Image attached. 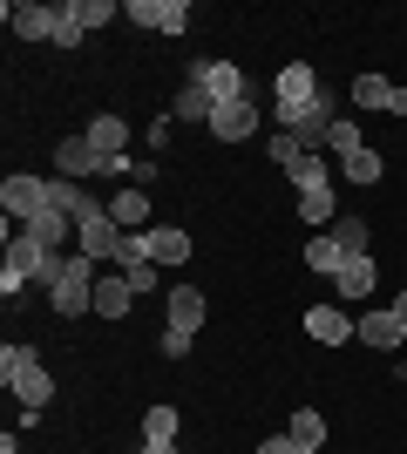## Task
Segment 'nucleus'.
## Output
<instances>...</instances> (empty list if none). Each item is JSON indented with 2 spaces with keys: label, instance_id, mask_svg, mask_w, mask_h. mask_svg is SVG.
<instances>
[{
  "label": "nucleus",
  "instance_id": "1",
  "mask_svg": "<svg viewBox=\"0 0 407 454\" xmlns=\"http://www.w3.org/2000/svg\"><path fill=\"white\" fill-rule=\"evenodd\" d=\"M96 258H82V251H61L55 278H48V305H55L61 319H82V312H96Z\"/></svg>",
  "mask_w": 407,
  "mask_h": 454
},
{
  "label": "nucleus",
  "instance_id": "2",
  "mask_svg": "<svg viewBox=\"0 0 407 454\" xmlns=\"http://www.w3.org/2000/svg\"><path fill=\"white\" fill-rule=\"evenodd\" d=\"M319 75H312V61H286L278 75H271V109H278V129H299L312 109H319Z\"/></svg>",
  "mask_w": 407,
  "mask_h": 454
},
{
  "label": "nucleus",
  "instance_id": "3",
  "mask_svg": "<svg viewBox=\"0 0 407 454\" xmlns=\"http://www.w3.org/2000/svg\"><path fill=\"white\" fill-rule=\"evenodd\" d=\"M0 380H7V394H14L20 407H48V400H55V373L41 366L35 346H0Z\"/></svg>",
  "mask_w": 407,
  "mask_h": 454
},
{
  "label": "nucleus",
  "instance_id": "4",
  "mask_svg": "<svg viewBox=\"0 0 407 454\" xmlns=\"http://www.w3.org/2000/svg\"><path fill=\"white\" fill-rule=\"evenodd\" d=\"M55 265H61V251H48L27 224H7V271H20L27 285H48Z\"/></svg>",
  "mask_w": 407,
  "mask_h": 454
},
{
  "label": "nucleus",
  "instance_id": "5",
  "mask_svg": "<svg viewBox=\"0 0 407 454\" xmlns=\"http://www.w3.org/2000/svg\"><path fill=\"white\" fill-rule=\"evenodd\" d=\"M0 210H7V224H35L41 210H55L48 204V176H7V184H0Z\"/></svg>",
  "mask_w": 407,
  "mask_h": 454
},
{
  "label": "nucleus",
  "instance_id": "6",
  "mask_svg": "<svg viewBox=\"0 0 407 454\" xmlns=\"http://www.w3.org/2000/svg\"><path fill=\"white\" fill-rule=\"evenodd\" d=\"M191 82H204V89H211L217 109H224V102H252V82H245V68H238V61H197Z\"/></svg>",
  "mask_w": 407,
  "mask_h": 454
},
{
  "label": "nucleus",
  "instance_id": "7",
  "mask_svg": "<svg viewBox=\"0 0 407 454\" xmlns=\"http://www.w3.org/2000/svg\"><path fill=\"white\" fill-rule=\"evenodd\" d=\"M122 20L150 27V35H184V27H191V7H184V0H129Z\"/></svg>",
  "mask_w": 407,
  "mask_h": 454
},
{
  "label": "nucleus",
  "instance_id": "8",
  "mask_svg": "<svg viewBox=\"0 0 407 454\" xmlns=\"http://www.w3.org/2000/svg\"><path fill=\"white\" fill-rule=\"evenodd\" d=\"M129 231L116 224V217H89V224H75V251L82 258H96V265H116V251Z\"/></svg>",
  "mask_w": 407,
  "mask_h": 454
},
{
  "label": "nucleus",
  "instance_id": "9",
  "mask_svg": "<svg viewBox=\"0 0 407 454\" xmlns=\"http://www.w3.org/2000/svg\"><path fill=\"white\" fill-rule=\"evenodd\" d=\"M163 312H170V333H191L197 340V325L211 319V299H204L197 285H170V292H163Z\"/></svg>",
  "mask_w": 407,
  "mask_h": 454
},
{
  "label": "nucleus",
  "instance_id": "10",
  "mask_svg": "<svg viewBox=\"0 0 407 454\" xmlns=\"http://www.w3.org/2000/svg\"><path fill=\"white\" fill-rule=\"evenodd\" d=\"M0 14H7L14 41H55V7H41V0H7Z\"/></svg>",
  "mask_w": 407,
  "mask_h": 454
},
{
  "label": "nucleus",
  "instance_id": "11",
  "mask_svg": "<svg viewBox=\"0 0 407 454\" xmlns=\"http://www.w3.org/2000/svg\"><path fill=\"white\" fill-rule=\"evenodd\" d=\"M55 170L68 176V184H82V176H102V150L89 143V136H61V143H55Z\"/></svg>",
  "mask_w": 407,
  "mask_h": 454
},
{
  "label": "nucleus",
  "instance_id": "12",
  "mask_svg": "<svg viewBox=\"0 0 407 454\" xmlns=\"http://www.w3.org/2000/svg\"><path fill=\"white\" fill-rule=\"evenodd\" d=\"M360 346H380V353H394V346H407V319L394 312V305H380V312H360V333H353Z\"/></svg>",
  "mask_w": 407,
  "mask_h": 454
},
{
  "label": "nucleus",
  "instance_id": "13",
  "mask_svg": "<svg viewBox=\"0 0 407 454\" xmlns=\"http://www.w3.org/2000/svg\"><path fill=\"white\" fill-rule=\"evenodd\" d=\"M306 333L319 346H347L353 333H360V319H353L347 305H312V312H306Z\"/></svg>",
  "mask_w": 407,
  "mask_h": 454
},
{
  "label": "nucleus",
  "instance_id": "14",
  "mask_svg": "<svg viewBox=\"0 0 407 454\" xmlns=\"http://www.w3.org/2000/svg\"><path fill=\"white\" fill-rule=\"evenodd\" d=\"M373 285H380V271H373V258H367V251H360V258H347V265L333 271V292H340V305L373 299Z\"/></svg>",
  "mask_w": 407,
  "mask_h": 454
},
{
  "label": "nucleus",
  "instance_id": "15",
  "mask_svg": "<svg viewBox=\"0 0 407 454\" xmlns=\"http://www.w3.org/2000/svg\"><path fill=\"white\" fill-rule=\"evenodd\" d=\"M211 136H217V143H245V136H258V102H224V109L211 115Z\"/></svg>",
  "mask_w": 407,
  "mask_h": 454
},
{
  "label": "nucleus",
  "instance_id": "16",
  "mask_svg": "<svg viewBox=\"0 0 407 454\" xmlns=\"http://www.w3.org/2000/svg\"><path fill=\"white\" fill-rule=\"evenodd\" d=\"M143 245H150V265H163V271L191 258V238H184L176 224H156V231H143Z\"/></svg>",
  "mask_w": 407,
  "mask_h": 454
},
{
  "label": "nucleus",
  "instance_id": "17",
  "mask_svg": "<svg viewBox=\"0 0 407 454\" xmlns=\"http://www.w3.org/2000/svg\"><path fill=\"white\" fill-rule=\"evenodd\" d=\"M176 115H184V122H204V129H211V115H217V102H211V89H204V82H176Z\"/></svg>",
  "mask_w": 407,
  "mask_h": 454
},
{
  "label": "nucleus",
  "instance_id": "18",
  "mask_svg": "<svg viewBox=\"0 0 407 454\" xmlns=\"http://www.w3.org/2000/svg\"><path fill=\"white\" fill-rule=\"evenodd\" d=\"M286 434L299 441V448H306V454H319V448H326V414H319V407H292Z\"/></svg>",
  "mask_w": 407,
  "mask_h": 454
},
{
  "label": "nucleus",
  "instance_id": "19",
  "mask_svg": "<svg viewBox=\"0 0 407 454\" xmlns=\"http://www.w3.org/2000/svg\"><path fill=\"white\" fill-rule=\"evenodd\" d=\"M109 217H116V224L122 231H143V224H150V190H116V197H109Z\"/></svg>",
  "mask_w": 407,
  "mask_h": 454
},
{
  "label": "nucleus",
  "instance_id": "20",
  "mask_svg": "<svg viewBox=\"0 0 407 454\" xmlns=\"http://www.w3.org/2000/svg\"><path fill=\"white\" fill-rule=\"evenodd\" d=\"M82 136H89L102 156H129V122H122V115H96V122H89Z\"/></svg>",
  "mask_w": 407,
  "mask_h": 454
},
{
  "label": "nucleus",
  "instance_id": "21",
  "mask_svg": "<svg viewBox=\"0 0 407 454\" xmlns=\"http://www.w3.org/2000/svg\"><path fill=\"white\" fill-rule=\"evenodd\" d=\"M129 305H136V292H129V278H102L96 285V319H129Z\"/></svg>",
  "mask_w": 407,
  "mask_h": 454
},
{
  "label": "nucleus",
  "instance_id": "22",
  "mask_svg": "<svg viewBox=\"0 0 407 454\" xmlns=\"http://www.w3.org/2000/svg\"><path fill=\"white\" fill-rule=\"evenodd\" d=\"M394 89L401 82L387 75H353V109H394Z\"/></svg>",
  "mask_w": 407,
  "mask_h": 454
},
{
  "label": "nucleus",
  "instance_id": "23",
  "mask_svg": "<svg viewBox=\"0 0 407 454\" xmlns=\"http://www.w3.org/2000/svg\"><path fill=\"white\" fill-rule=\"evenodd\" d=\"M340 176H347V184H380L387 163H380V150H353V156H340Z\"/></svg>",
  "mask_w": 407,
  "mask_h": 454
},
{
  "label": "nucleus",
  "instance_id": "24",
  "mask_svg": "<svg viewBox=\"0 0 407 454\" xmlns=\"http://www.w3.org/2000/svg\"><path fill=\"white\" fill-rule=\"evenodd\" d=\"M68 224H75L68 210H41V217H35V224H27V231H35V238H41V245H48V251H61V245H68V238H75V231H68Z\"/></svg>",
  "mask_w": 407,
  "mask_h": 454
},
{
  "label": "nucleus",
  "instance_id": "25",
  "mask_svg": "<svg viewBox=\"0 0 407 454\" xmlns=\"http://www.w3.org/2000/svg\"><path fill=\"white\" fill-rule=\"evenodd\" d=\"M176 427H184V420H176L170 400H156L150 414H143V441H176Z\"/></svg>",
  "mask_w": 407,
  "mask_h": 454
},
{
  "label": "nucleus",
  "instance_id": "26",
  "mask_svg": "<svg viewBox=\"0 0 407 454\" xmlns=\"http://www.w3.org/2000/svg\"><path fill=\"white\" fill-rule=\"evenodd\" d=\"M340 265H347V251L333 245V231H326V238H312V245H306V271H326V278H333V271H340Z\"/></svg>",
  "mask_w": 407,
  "mask_h": 454
},
{
  "label": "nucleus",
  "instance_id": "27",
  "mask_svg": "<svg viewBox=\"0 0 407 454\" xmlns=\"http://www.w3.org/2000/svg\"><path fill=\"white\" fill-rule=\"evenodd\" d=\"M333 245L347 251V258H360V251L373 245V238H367V217H340V224H333Z\"/></svg>",
  "mask_w": 407,
  "mask_h": 454
},
{
  "label": "nucleus",
  "instance_id": "28",
  "mask_svg": "<svg viewBox=\"0 0 407 454\" xmlns=\"http://www.w3.org/2000/svg\"><path fill=\"white\" fill-rule=\"evenodd\" d=\"M82 41H89V27L75 20V0H61L55 7V48H82Z\"/></svg>",
  "mask_w": 407,
  "mask_h": 454
},
{
  "label": "nucleus",
  "instance_id": "29",
  "mask_svg": "<svg viewBox=\"0 0 407 454\" xmlns=\"http://www.w3.org/2000/svg\"><path fill=\"white\" fill-rule=\"evenodd\" d=\"M292 184H299V197H306V190H333V170H326V156H299V170H292Z\"/></svg>",
  "mask_w": 407,
  "mask_h": 454
},
{
  "label": "nucleus",
  "instance_id": "30",
  "mask_svg": "<svg viewBox=\"0 0 407 454\" xmlns=\"http://www.w3.org/2000/svg\"><path fill=\"white\" fill-rule=\"evenodd\" d=\"M265 150H271V163H278V170H299V156H306V150H299V136H292V129H271V143H265Z\"/></svg>",
  "mask_w": 407,
  "mask_h": 454
},
{
  "label": "nucleus",
  "instance_id": "31",
  "mask_svg": "<svg viewBox=\"0 0 407 454\" xmlns=\"http://www.w3.org/2000/svg\"><path fill=\"white\" fill-rule=\"evenodd\" d=\"M116 14H122L116 0H75V20H82V27H89V35H96V27H109V20H116Z\"/></svg>",
  "mask_w": 407,
  "mask_h": 454
},
{
  "label": "nucleus",
  "instance_id": "32",
  "mask_svg": "<svg viewBox=\"0 0 407 454\" xmlns=\"http://www.w3.org/2000/svg\"><path fill=\"white\" fill-rule=\"evenodd\" d=\"M353 150H367V129H360L353 115H340V122H333V156H353Z\"/></svg>",
  "mask_w": 407,
  "mask_h": 454
},
{
  "label": "nucleus",
  "instance_id": "33",
  "mask_svg": "<svg viewBox=\"0 0 407 454\" xmlns=\"http://www.w3.org/2000/svg\"><path fill=\"white\" fill-rule=\"evenodd\" d=\"M299 217H306V224H333V190H306V197H299Z\"/></svg>",
  "mask_w": 407,
  "mask_h": 454
},
{
  "label": "nucleus",
  "instance_id": "34",
  "mask_svg": "<svg viewBox=\"0 0 407 454\" xmlns=\"http://www.w3.org/2000/svg\"><path fill=\"white\" fill-rule=\"evenodd\" d=\"M156 271H163V265H129L122 278H129V292H156Z\"/></svg>",
  "mask_w": 407,
  "mask_h": 454
},
{
  "label": "nucleus",
  "instance_id": "35",
  "mask_svg": "<svg viewBox=\"0 0 407 454\" xmlns=\"http://www.w3.org/2000/svg\"><path fill=\"white\" fill-rule=\"evenodd\" d=\"M0 299H27V278H20V271H7V265H0Z\"/></svg>",
  "mask_w": 407,
  "mask_h": 454
},
{
  "label": "nucleus",
  "instance_id": "36",
  "mask_svg": "<svg viewBox=\"0 0 407 454\" xmlns=\"http://www.w3.org/2000/svg\"><path fill=\"white\" fill-rule=\"evenodd\" d=\"M156 346H163L170 360H184V353H191V333H170V325H163V340H156Z\"/></svg>",
  "mask_w": 407,
  "mask_h": 454
},
{
  "label": "nucleus",
  "instance_id": "37",
  "mask_svg": "<svg viewBox=\"0 0 407 454\" xmlns=\"http://www.w3.org/2000/svg\"><path fill=\"white\" fill-rule=\"evenodd\" d=\"M258 454H306V448H299L292 434H271V441H258Z\"/></svg>",
  "mask_w": 407,
  "mask_h": 454
},
{
  "label": "nucleus",
  "instance_id": "38",
  "mask_svg": "<svg viewBox=\"0 0 407 454\" xmlns=\"http://www.w3.org/2000/svg\"><path fill=\"white\" fill-rule=\"evenodd\" d=\"M143 454H176V441H143Z\"/></svg>",
  "mask_w": 407,
  "mask_h": 454
},
{
  "label": "nucleus",
  "instance_id": "39",
  "mask_svg": "<svg viewBox=\"0 0 407 454\" xmlns=\"http://www.w3.org/2000/svg\"><path fill=\"white\" fill-rule=\"evenodd\" d=\"M394 312H401V319H407V292H394Z\"/></svg>",
  "mask_w": 407,
  "mask_h": 454
},
{
  "label": "nucleus",
  "instance_id": "40",
  "mask_svg": "<svg viewBox=\"0 0 407 454\" xmlns=\"http://www.w3.org/2000/svg\"><path fill=\"white\" fill-rule=\"evenodd\" d=\"M0 454H20V448H14V434H7V441H0Z\"/></svg>",
  "mask_w": 407,
  "mask_h": 454
}]
</instances>
